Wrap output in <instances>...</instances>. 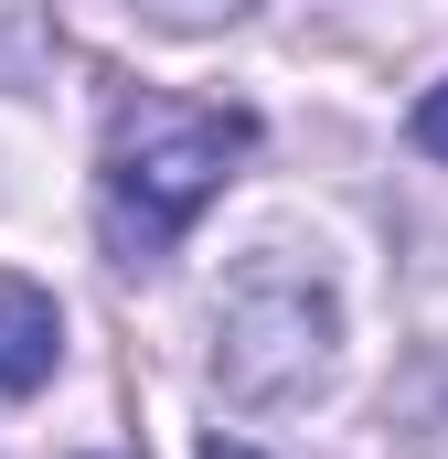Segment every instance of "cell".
Wrapping results in <instances>:
<instances>
[{"label":"cell","instance_id":"obj_4","mask_svg":"<svg viewBox=\"0 0 448 459\" xmlns=\"http://www.w3.org/2000/svg\"><path fill=\"white\" fill-rule=\"evenodd\" d=\"M406 139H417L427 160H448V86H427V97H417V117H406Z\"/></svg>","mask_w":448,"mask_h":459},{"label":"cell","instance_id":"obj_2","mask_svg":"<svg viewBox=\"0 0 448 459\" xmlns=\"http://www.w3.org/2000/svg\"><path fill=\"white\" fill-rule=\"evenodd\" d=\"M332 352H341V299H332V278L310 256L256 246V256L224 267V289H214V385L235 406L310 395L332 374Z\"/></svg>","mask_w":448,"mask_h":459},{"label":"cell","instance_id":"obj_1","mask_svg":"<svg viewBox=\"0 0 448 459\" xmlns=\"http://www.w3.org/2000/svg\"><path fill=\"white\" fill-rule=\"evenodd\" d=\"M256 150L246 108H182V97H139L108 139V235L128 267L171 256L182 225L224 193V171Z\"/></svg>","mask_w":448,"mask_h":459},{"label":"cell","instance_id":"obj_3","mask_svg":"<svg viewBox=\"0 0 448 459\" xmlns=\"http://www.w3.org/2000/svg\"><path fill=\"white\" fill-rule=\"evenodd\" d=\"M54 363H65V310L11 278V289H0V395H43Z\"/></svg>","mask_w":448,"mask_h":459},{"label":"cell","instance_id":"obj_5","mask_svg":"<svg viewBox=\"0 0 448 459\" xmlns=\"http://www.w3.org/2000/svg\"><path fill=\"white\" fill-rule=\"evenodd\" d=\"M203 459H267V449H246V438H203Z\"/></svg>","mask_w":448,"mask_h":459}]
</instances>
